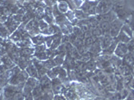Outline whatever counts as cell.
<instances>
[{"mask_svg": "<svg viewBox=\"0 0 134 100\" xmlns=\"http://www.w3.org/2000/svg\"><path fill=\"white\" fill-rule=\"evenodd\" d=\"M97 4H98V0H84L80 9L83 10L89 16H95Z\"/></svg>", "mask_w": 134, "mask_h": 100, "instance_id": "obj_1", "label": "cell"}, {"mask_svg": "<svg viewBox=\"0 0 134 100\" xmlns=\"http://www.w3.org/2000/svg\"><path fill=\"white\" fill-rule=\"evenodd\" d=\"M123 24H124V23H123L120 19H118V18L114 19L111 22V27H110L109 34L111 35L113 38H115L118 34H119V32L121 31V28H122Z\"/></svg>", "mask_w": 134, "mask_h": 100, "instance_id": "obj_2", "label": "cell"}, {"mask_svg": "<svg viewBox=\"0 0 134 100\" xmlns=\"http://www.w3.org/2000/svg\"><path fill=\"white\" fill-rule=\"evenodd\" d=\"M128 53V48H127V45L125 43H121L119 42L117 45H116V48L114 50V55L119 57L122 59L124 56Z\"/></svg>", "mask_w": 134, "mask_h": 100, "instance_id": "obj_3", "label": "cell"}, {"mask_svg": "<svg viewBox=\"0 0 134 100\" xmlns=\"http://www.w3.org/2000/svg\"><path fill=\"white\" fill-rule=\"evenodd\" d=\"M39 80V85L43 90V92H47L50 91L51 89V79L47 75H43L38 79Z\"/></svg>", "mask_w": 134, "mask_h": 100, "instance_id": "obj_4", "label": "cell"}, {"mask_svg": "<svg viewBox=\"0 0 134 100\" xmlns=\"http://www.w3.org/2000/svg\"><path fill=\"white\" fill-rule=\"evenodd\" d=\"M62 86H63V83L58 77L51 79V89H52V92L54 95L60 94Z\"/></svg>", "mask_w": 134, "mask_h": 100, "instance_id": "obj_5", "label": "cell"}, {"mask_svg": "<svg viewBox=\"0 0 134 100\" xmlns=\"http://www.w3.org/2000/svg\"><path fill=\"white\" fill-rule=\"evenodd\" d=\"M3 24H4V25H5V27L8 29V31L10 32V34L13 33L15 30H17V29H18V27H19V25H20L19 23L16 22V21L13 19L12 15L8 17V19H7L5 22L3 23Z\"/></svg>", "mask_w": 134, "mask_h": 100, "instance_id": "obj_6", "label": "cell"}, {"mask_svg": "<svg viewBox=\"0 0 134 100\" xmlns=\"http://www.w3.org/2000/svg\"><path fill=\"white\" fill-rule=\"evenodd\" d=\"M98 39H99V41H100L101 48H102V50L105 49V48H107L108 46H110V45H111V43L113 42V37H112L109 33H106V34L101 35Z\"/></svg>", "mask_w": 134, "mask_h": 100, "instance_id": "obj_7", "label": "cell"}, {"mask_svg": "<svg viewBox=\"0 0 134 100\" xmlns=\"http://www.w3.org/2000/svg\"><path fill=\"white\" fill-rule=\"evenodd\" d=\"M32 63V58L31 59H28V58H22V57H19L18 58V60L16 61V65L21 70H25L26 69V67L28 65H30Z\"/></svg>", "mask_w": 134, "mask_h": 100, "instance_id": "obj_8", "label": "cell"}, {"mask_svg": "<svg viewBox=\"0 0 134 100\" xmlns=\"http://www.w3.org/2000/svg\"><path fill=\"white\" fill-rule=\"evenodd\" d=\"M47 38H48V36H44L42 34H38L36 36L31 37V41H32L33 46H36V45L44 44L45 42H46V40H47Z\"/></svg>", "mask_w": 134, "mask_h": 100, "instance_id": "obj_9", "label": "cell"}, {"mask_svg": "<svg viewBox=\"0 0 134 100\" xmlns=\"http://www.w3.org/2000/svg\"><path fill=\"white\" fill-rule=\"evenodd\" d=\"M117 44H118V42L113 38V42L111 43V45L108 46V47L105 48V49L102 50L101 54H103V55H113V54H114V50H115V48H116V45Z\"/></svg>", "mask_w": 134, "mask_h": 100, "instance_id": "obj_10", "label": "cell"}, {"mask_svg": "<svg viewBox=\"0 0 134 100\" xmlns=\"http://www.w3.org/2000/svg\"><path fill=\"white\" fill-rule=\"evenodd\" d=\"M25 71L28 73L29 77H34V78H39V75H38V71L36 69V67L33 65V63H31L30 65H28L25 69Z\"/></svg>", "mask_w": 134, "mask_h": 100, "instance_id": "obj_11", "label": "cell"}, {"mask_svg": "<svg viewBox=\"0 0 134 100\" xmlns=\"http://www.w3.org/2000/svg\"><path fill=\"white\" fill-rule=\"evenodd\" d=\"M114 39L117 41L118 43H119V42H121V43H125V44H127V43H128L129 41H130L132 38H130L127 34H125L122 30H121V31L119 32V34H118L117 36H116Z\"/></svg>", "mask_w": 134, "mask_h": 100, "instance_id": "obj_12", "label": "cell"}, {"mask_svg": "<svg viewBox=\"0 0 134 100\" xmlns=\"http://www.w3.org/2000/svg\"><path fill=\"white\" fill-rule=\"evenodd\" d=\"M58 78L62 81V83H66V82H69V78H68V73H67V70L63 67H60V70H59V73H58Z\"/></svg>", "mask_w": 134, "mask_h": 100, "instance_id": "obj_13", "label": "cell"}, {"mask_svg": "<svg viewBox=\"0 0 134 100\" xmlns=\"http://www.w3.org/2000/svg\"><path fill=\"white\" fill-rule=\"evenodd\" d=\"M65 15H66L67 19H68V21L72 24L73 26H76L77 25V23H78V19H76L75 18V14H74V11L72 10H69L68 12L65 13Z\"/></svg>", "mask_w": 134, "mask_h": 100, "instance_id": "obj_14", "label": "cell"}, {"mask_svg": "<svg viewBox=\"0 0 134 100\" xmlns=\"http://www.w3.org/2000/svg\"><path fill=\"white\" fill-rule=\"evenodd\" d=\"M57 7H58L59 11L61 12L62 14H65L66 12H68L70 10L66 1H59V2H57Z\"/></svg>", "mask_w": 134, "mask_h": 100, "instance_id": "obj_15", "label": "cell"}, {"mask_svg": "<svg viewBox=\"0 0 134 100\" xmlns=\"http://www.w3.org/2000/svg\"><path fill=\"white\" fill-rule=\"evenodd\" d=\"M15 44L19 47V48H26V47H32L33 44H32V41H31V38L29 39H25V40H21V41H18Z\"/></svg>", "mask_w": 134, "mask_h": 100, "instance_id": "obj_16", "label": "cell"}, {"mask_svg": "<svg viewBox=\"0 0 134 100\" xmlns=\"http://www.w3.org/2000/svg\"><path fill=\"white\" fill-rule=\"evenodd\" d=\"M60 67L61 66L53 67L52 69H50V70H48V71H47V74H46V75L50 78V79L58 77V73H59V70H60Z\"/></svg>", "mask_w": 134, "mask_h": 100, "instance_id": "obj_17", "label": "cell"}, {"mask_svg": "<svg viewBox=\"0 0 134 100\" xmlns=\"http://www.w3.org/2000/svg\"><path fill=\"white\" fill-rule=\"evenodd\" d=\"M42 94H43V90H42V88H41V86L38 84V85L35 86V87L33 88V90H32V96H33L34 100L37 99V98H39L40 96H42Z\"/></svg>", "mask_w": 134, "mask_h": 100, "instance_id": "obj_18", "label": "cell"}, {"mask_svg": "<svg viewBox=\"0 0 134 100\" xmlns=\"http://www.w3.org/2000/svg\"><path fill=\"white\" fill-rule=\"evenodd\" d=\"M33 57L34 58H36V59H38L40 61H44L46 59H48V56H47V53H46V51H41V52H34L33 54Z\"/></svg>", "mask_w": 134, "mask_h": 100, "instance_id": "obj_19", "label": "cell"}, {"mask_svg": "<svg viewBox=\"0 0 134 100\" xmlns=\"http://www.w3.org/2000/svg\"><path fill=\"white\" fill-rule=\"evenodd\" d=\"M74 14H75V18H76V19H78V20L86 19V18H88V17H89L88 14H86V13H85L83 10H81V9L74 10Z\"/></svg>", "mask_w": 134, "mask_h": 100, "instance_id": "obj_20", "label": "cell"}, {"mask_svg": "<svg viewBox=\"0 0 134 100\" xmlns=\"http://www.w3.org/2000/svg\"><path fill=\"white\" fill-rule=\"evenodd\" d=\"M42 63H43V66L46 68V69H48V70H50V69H52L53 67L56 66L55 62H54V59L53 58H48V59H46V60H44V61H42Z\"/></svg>", "mask_w": 134, "mask_h": 100, "instance_id": "obj_21", "label": "cell"}, {"mask_svg": "<svg viewBox=\"0 0 134 100\" xmlns=\"http://www.w3.org/2000/svg\"><path fill=\"white\" fill-rule=\"evenodd\" d=\"M9 36H10V32H9L8 29L5 27V25L2 24V25L0 26V37H2L3 39H7V38H9Z\"/></svg>", "mask_w": 134, "mask_h": 100, "instance_id": "obj_22", "label": "cell"}, {"mask_svg": "<svg viewBox=\"0 0 134 100\" xmlns=\"http://www.w3.org/2000/svg\"><path fill=\"white\" fill-rule=\"evenodd\" d=\"M121 30H122L125 34H127L130 38H133L134 37V32L132 31V29L130 28V26H129L128 24H125V23H124L122 28H121Z\"/></svg>", "mask_w": 134, "mask_h": 100, "instance_id": "obj_23", "label": "cell"}, {"mask_svg": "<svg viewBox=\"0 0 134 100\" xmlns=\"http://www.w3.org/2000/svg\"><path fill=\"white\" fill-rule=\"evenodd\" d=\"M25 83L27 84V85H29L30 87H32V88H34L35 86H37L38 84H39V80L37 79V78H34V77H29L26 80V82Z\"/></svg>", "mask_w": 134, "mask_h": 100, "instance_id": "obj_24", "label": "cell"}, {"mask_svg": "<svg viewBox=\"0 0 134 100\" xmlns=\"http://www.w3.org/2000/svg\"><path fill=\"white\" fill-rule=\"evenodd\" d=\"M32 90H33L32 87H30L29 85H27V84L25 83V85H24V87H23V89H22V93L25 97H27V96L32 95Z\"/></svg>", "mask_w": 134, "mask_h": 100, "instance_id": "obj_25", "label": "cell"}, {"mask_svg": "<svg viewBox=\"0 0 134 100\" xmlns=\"http://www.w3.org/2000/svg\"><path fill=\"white\" fill-rule=\"evenodd\" d=\"M47 49V46L46 44H41V45H36V46H34V50L36 51V52H41V51H46Z\"/></svg>", "mask_w": 134, "mask_h": 100, "instance_id": "obj_26", "label": "cell"}, {"mask_svg": "<svg viewBox=\"0 0 134 100\" xmlns=\"http://www.w3.org/2000/svg\"><path fill=\"white\" fill-rule=\"evenodd\" d=\"M38 25H39V29L40 31H42V30H44V29H46V28L49 26V24L47 22H45L43 19H41V20H39V22H38Z\"/></svg>", "mask_w": 134, "mask_h": 100, "instance_id": "obj_27", "label": "cell"}, {"mask_svg": "<svg viewBox=\"0 0 134 100\" xmlns=\"http://www.w3.org/2000/svg\"><path fill=\"white\" fill-rule=\"evenodd\" d=\"M125 24H128L130 28L132 29V31L134 32V11H132V14H131V17H130V19L128 20V22L125 23Z\"/></svg>", "mask_w": 134, "mask_h": 100, "instance_id": "obj_28", "label": "cell"}, {"mask_svg": "<svg viewBox=\"0 0 134 100\" xmlns=\"http://www.w3.org/2000/svg\"><path fill=\"white\" fill-rule=\"evenodd\" d=\"M43 2L48 7H53V5L57 4V0H43Z\"/></svg>", "mask_w": 134, "mask_h": 100, "instance_id": "obj_29", "label": "cell"}, {"mask_svg": "<svg viewBox=\"0 0 134 100\" xmlns=\"http://www.w3.org/2000/svg\"><path fill=\"white\" fill-rule=\"evenodd\" d=\"M52 13H53V16H54V17L58 16V15H60V14H62L61 12L59 11V9H58V7H57V4L53 5V7H52Z\"/></svg>", "mask_w": 134, "mask_h": 100, "instance_id": "obj_30", "label": "cell"}, {"mask_svg": "<svg viewBox=\"0 0 134 100\" xmlns=\"http://www.w3.org/2000/svg\"><path fill=\"white\" fill-rule=\"evenodd\" d=\"M126 100H134V89H130L128 96L126 97Z\"/></svg>", "mask_w": 134, "mask_h": 100, "instance_id": "obj_31", "label": "cell"}, {"mask_svg": "<svg viewBox=\"0 0 134 100\" xmlns=\"http://www.w3.org/2000/svg\"><path fill=\"white\" fill-rule=\"evenodd\" d=\"M61 42L62 44H66L67 42H69V35H62Z\"/></svg>", "mask_w": 134, "mask_h": 100, "instance_id": "obj_32", "label": "cell"}, {"mask_svg": "<svg viewBox=\"0 0 134 100\" xmlns=\"http://www.w3.org/2000/svg\"><path fill=\"white\" fill-rule=\"evenodd\" d=\"M24 100H34L33 96L32 95H30V96H27V97H25V99Z\"/></svg>", "mask_w": 134, "mask_h": 100, "instance_id": "obj_33", "label": "cell"}, {"mask_svg": "<svg viewBox=\"0 0 134 100\" xmlns=\"http://www.w3.org/2000/svg\"><path fill=\"white\" fill-rule=\"evenodd\" d=\"M2 91H3V88H2V87H1V86H0V94H1V93H2Z\"/></svg>", "mask_w": 134, "mask_h": 100, "instance_id": "obj_34", "label": "cell"}, {"mask_svg": "<svg viewBox=\"0 0 134 100\" xmlns=\"http://www.w3.org/2000/svg\"><path fill=\"white\" fill-rule=\"evenodd\" d=\"M124 100H126V99H124Z\"/></svg>", "mask_w": 134, "mask_h": 100, "instance_id": "obj_35", "label": "cell"}, {"mask_svg": "<svg viewBox=\"0 0 134 100\" xmlns=\"http://www.w3.org/2000/svg\"><path fill=\"white\" fill-rule=\"evenodd\" d=\"M83 1H84V0H83Z\"/></svg>", "mask_w": 134, "mask_h": 100, "instance_id": "obj_36", "label": "cell"}, {"mask_svg": "<svg viewBox=\"0 0 134 100\" xmlns=\"http://www.w3.org/2000/svg\"><path fill=\"white\" fill-rule=\"evenodd\" d=\"M106 100H107V99H106Z\"/></svg>", "mask_w": 134, "mask_h": 100, "instance_id": "obj_37", "label": "cell"}]
</instances>
